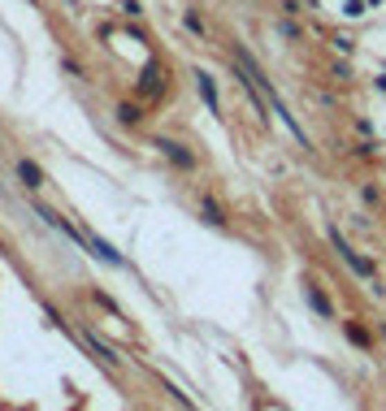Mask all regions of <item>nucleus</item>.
<instances>
[{"mask_svg": "<svg viewBox=\"0 0 386 411\" xmlns=\"http://www.w3.org/2000/svg\"><path fill=\"white\" fill-rule=\"evenodd\" d=\"M330 242H334V251L343 256V265H347L351 273H360V277H374V265H369L365 256H356V251H351V247H347V238L339 234V229H330Z\"/></svg>", "mask_w": 386, "mask_h": 411, "instance_id": "obj_1", "label": "nucleus"}, {"mask_svg": "<svg viewBox=\"0 0 386 411\" xmlns=\"http://www.w3.org/2000/svg\"><path fill=\"white\" fill-rule=\"evenodd\" d=\"M160 87H165V82H160V70H156V65H148L143 78H139V95H160Z\"/></svg>", "mask_w": 386, "mask_h": 411, "instance_id": "obj_2", "label": "nucleus"}, {"mask_svg": "<svg viewBox=\"0 0 386 411\" xmlns=\"http://www.w3.org/2000/svg\"><path fill=\"white\" fill-rule=\"evenodd\" d=\"M309 303H313V312H317V316H334V303L326 299V290H321V286H309Z\"/></svg>", "mask_w": 386, "mask_h": 411, "instance_id": "obj_3", "label": "nucleus"}, {"mask_svg": "<svg viewBox=\"0 0 386 411\" xmlns=\"http://www.w3.org/2000/svg\"><path fill=\"white\" fill-rule=\"evenodd\" d=\"M196 87H200V95H204L208 113H217V87H213V78H208V74H196Z\"/></svg>", "mask_w": 386, "mask_h": 411, "instance_id": "obj_4", "label": "nucleus"}, {"mask_svg": "<svg viewBox=\"0 0 386 411\" xmlns=\"http://www.w3.org/2000/svg\"><path fill=\"white\" fill-rule=\"evenodd\" d=\"M18 173H22V182H26V187H44V173H39V164H35V160H22V164H18Z\"/></svg>", "mask_w": 386, "mask_h": 411, "instance_id": "obj_5", "label": "nucleus"}, {"mask_svg": "<svg viewBox=\"0 0 386 411\" xmlns=\"http://www.w3.org/2000/svg\"><path fill=\"white\" fill-rule=\"evenodd\" d=\"M87 342H91V351H95V355H100V359H104V364H109V368H118V355H113V351H109V347H104V342H100V338H95V334H91Z\"/></svg>", "mask_w": 386, "mask_h": 411, "instance_id": "obj_6", "label": "nucleus"}, {"mask_svg": "<svg viewBox=\"0 0 386 411\" xmlns=\"http://www.w3.org/2000/svg\"><path fill=\"white\" fill-rule=\"evenodd\" d=\"M156 147H165V156H169V160H178V164H183V169H187V164H191V156L183 152V147H178V143H165V139H160Z\"/></svg>", "mask_w": 386, "mask_h": 411, "instance_id": "obj_7", "label": "nucleus"}, {"mask_svg": "<svg viewBox=\"0 0 386 411\" xmlns=\"http://www.w3.org/2000/svg\"><path fill=\"white\" fill-rule=\"evenodd\" d=\"M204 217L213 221V225H221V221H226V217H221V208H217V204H208V200H204Z\"/></svg>", "mask_w": 386, "mask_h": 411, "instance_id": "obj_8", "label": "nucleus"}, {"mask_svg": "<svg viewBox=\"0 0 386 411\" xmlns=\"http://www.w3.org/2000/svg\"><path fill=\"white\" fill-rule=\"evenodd\" d=\"M118 117H122V122H139V108H135V104H122Z\"/></svg>", "mask_w": 386, "mask_h": 411, "instance_id": "obj_9", "label": "nucleus"}, {"mask_svg": "<svg viewBox=\"0 0 386 411\" xmlns=\"http://www.w3.org/2000/svg\"><path fill=\"white\" fill-rule=\"evenodd\" d=\"M343 13H347V18H360L365 5H360V0H347V9H343Z\"/></svg>", "mask_w": 386, "mask_h": 411, "instance_id": "obj_10", "label": "nucleus"}]
</instances>
